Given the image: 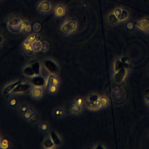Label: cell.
Segmentation results:
<instances>
[{
  "label": "cell",
  "mask_w": 149,
  "mask_h": 149,
  "mask_svg": "<svg viewBox=\"0 0 149 149\" xmlns=\"http://www.w3.org/2000/svg\"><path fill=\"white\" fill-rule=\"evenodd\" d=\"M37 11L41 14L48 13L52 9L51 2L48 0H42L37 5Z\"/></svg>",
  "instance_id": "obj_4"
},
{
  "label": "cell",
  "mask_w": 149,
  "mask_h": 149,
  "mask_svg": "<svg viewBox=\"0 0 149 149\" xmlns=\"http://www.w3.org/2000/svg\"><path fill=\"white\" fill-rule=\"evenodd\" d=\"M88 3H87V2L86 1H82L80 3V7L82 10H86L88 9Z\"/></svg>",
  "instance_id": "obj_40"
},
{
  "label": "cell",
  "mask_w": 149,
  "mask_h": 149,
  "mask_svg": "<svg viewBox=\"0 0 149 149\" xmlns=\"http://www.w3.org/2000/svg\"><path fill=\"white\" fill-rule=\"evenodd\" d=\"M0 139H1V134H0Z\"/></svg>",
  "instance_id": "obj_48"
},
{
  "label": "cell",
  "mask_w": 149,
  "mask_h": 149,
  "mask_svg": "<svg viewBox=\"0 0 149 149\" xmlns=\"http://www.w3.org/2000/svg\"><path fill=\"white\" fill-rule=\"evenodd\" d=\"M22 20L19 18L18 17H16L15 16H11L8 17L6 20V23L8 25H11V26H17L19 25Z\"/></svg>",
  "instance_id": "obj_13"
},
{
  "label": "cell",
  "mask_w": 149,
  "mask_h": 149,
  "mask_svg": "<svg viewBox=\"0 0 149 149\" xmlns=\"http://www.w3.org/2000/svg\"><path fill=\"white\" fill-rule=\"evenodd\" d=\"M31 107L27 103H22L19 108V111L23 114L24 112H26Z\"/></svg>",
  "instance_id": "obj_31"
},
{
  "label": "cell",
  "mask_w": 149,
  "mask_h": 149,
  "mask_svg": "<svg viewBox=\"0 0 149 149\" xmlns=\"http://www.w3.org/2000/svg\"><path fill=\"white\" fill-rule=\"evenodd\" d=\"M107 20L108 23L112 24H116L118 23L119 22L118 18L115 16V15L113 13H111L108 15Z\"/></svg>",
  "instance_id": "obj_22"
},
{
  "label": "cell",
  "mask_w": 149,
  "mask_h": 149,
  "mask_svg": "<svg viewBox=\"0 0 149 149\" xmlns=\"http://www.w3.org/2000/svg\"><path fill=\"white\" fill-rule=\"evenodd\" d=\"M129 16V11L126 9H122V12L121 13L118 17V19L120 21H123L125 19H126Z\"/></svg>",
  "instance_id": "obj_27"
},
{
  "label": "cell",
  "mask_w": 149,
  "mask_h": 149,
  "mask_svg": "<svg viewBox=\"0 0 149 149\" xmlns=\"http://www.w3.org/2000/svg\"><path fill=\"white\" fill-rule=\"evenodd\" d=\"M126 70L123 67L122 69L119 70L118 71L116 72L115 75H114V78L116 81H121L123 80L125 74H126Z\"/></svg>",
  "instance_id": "obj_17"
},
{
  "label": "cell",
  "mask_w": 149,
  "mask_h": 149,
  "mask_svg": "<svg viewBox=\"0 0 149 149\" xmlns=\"http://www.w3.org/2000/svg\"><path fill=\"white\" fill-rule=\"evenodd\" d=\"M125 27L129 31H132L135 28V23L132 21H127L125 23Z\"/></svg>",
  "instance_id": "obj_32"
},
{
  "label": "cell",
  "mask_w": 149,
  "mask_h": 149,
  "mask_svg": "<svg viewBox=\"0 0 149 149\" xmlns=\"http://www.w3.org/2000/svg\"><path fill=\"white\" fill-rule=\"evenodd\" d=\"M71 108H72V113L73 114H79L81 112L82 107L81 106L77 104L74 101L71 102L70 104Z\"/></svg>",
  "instance_id": "obj_20"
},
{
  "label": "cell",
  "mask_w": 149,
  "mask_h": 149,
  "mask_svg": "<svg viewBox=\"0 0 149 149\" xmlns=\"http://www.w3.org/2000/svg\"><path fill=\"white\" fill-rule=\"evenodd\" d=\"M65 114L66 115H68V114H72V108H71V106L70 104H66L63 106V107L62 108Z\"/></svg>",
  "instance_id": "obj_38"
},
{
  "label": "cell",
  "mask_w": 149,
  "mask_h": 149,
  "mask_svg": "<svg viewBox=\"0 0 149 149\" xmlns=\"http://www.w3.org/2000/svg\"><path fill=\"white\" fill-rule=\"evenodd\" d=\"M41 24L38 23H36L33 26V29L35 32H38L41 30Z\"/></svg>",
  "instance_id": "obj_41"
},
{
  "label": "cell",
  "mask_w": 149,
  "mask_h": 149,
  "mask_svg": "<svg viewBox=\"0 0 149 149\" xmlns=\"http://www.w3.org/2000/svg\"><path fill=\"white\" fill-rule=\"evenodd\" d=\"M146 102H147V105L149 106V95L147 96V97H146Z\"/></svg>",
  "instance_id": "obj_45"
},
{
  "label": "cell",
  "mask_w": 149,
  "mask_h": 149,
  "mask_svg": "<svg viewBox=\"0 0 149 149\" xmlns=\"http://www.w3.org/2000/svg\"><path fill=\"white\" fill-rule=\"evenodd\" d=\"M99 101L100 102L101 108L104 107L105 106H106L108 104V99L105 97H101L99 98Z\"/></svg>",
  "instance_id": "obj_39"
},
{
  "label": "cell",
  "mask_w": 149,
  "mask_h": 149,
  "mask_svg": "<svg viewBox=\"0 0 149 149\" xmlns=\"http://www.w3.org/2000/svg\"><path fill=\"white\" fill-rule=\"evenodd\" d=\"M87 100L88 101H93V102H95L96 101H97L98 100H99V97L97 94H90L87 98Z\"/></svg>",
  "instance_id": "obj_37"
},
{
  "label": "cell",
  "mask_w": 149,
  "mask_h": 149,
  "mask_svg": "<svg viewBox=\"0 0 149 149\" xmlns=\"http://www.w3.org/2000/svg\"><path fill=\"white\" fill-rule=\"evenodd\" d=\"M32 87L33 86L30 82L22 81L15 87L10 94H24L28 92L29 90L30 91Z\"/></svg>",
  "instance_id": "obj_3"
},
{
  "label": "cell",
  "mask_w": 149,
  "mask_h": 149,
  "mask_svg": "<svg viewBox=\"0 0 149 149\" xmlns=\"http://www.w3.org/2000/svg\"><path fill=\"white\" fill-rule=\"evenodd\" d=\"M2 139V138H1ZM1 139H0V142H1Z\"/></svg>",
  "instance_id": "obj_49"
},
{
  "label": "cell",
  "mask_w": 149,
  "mask_h": 149,
  "mask_svg": "<svg viewBox=\"0 0 149 149\" xmlns=\"http://www.w3.org/2000/svg\"><path fill=\"white\" fill-rule=\"evenodd\" d=\"M19 27L20 31L29 33L31 30V26L27 21H22L19 24Z\"/></svg>",
  "instance_id": "obj_18"
},
{
  "label": "cell",
  "mask_w": 149,
  "mask_h": 149,
  "mask_svg": "<svg viewBox=\"0 0 149 149\" xmlns=\"http://www.w3.org/2000/svg\"><path fill=\"white\" fill-rule=\"evenodd\" d=\"M35 112H34V111L33 110V109L31 108V107H30L26 112H24V113H23L22 114V115H23V117L25 119H26V120H29V118L31 117V116Z\"/></svg>",
  "instance_id": "obj_29"
},
{
  "label": "cell",
  "mask_w": 149,
  "mask_h": 149,
  "mask_svg": "<svg viewBox=\"0 0 149 149\" xmlns=\"http://www.w3.org/2000/svg\"><path fill=\"white\" fill-rule=\"evenodd\" d=\"M18 104H19V101L17 98L15 97H11L8 101V105L11 108H16V107H17Z\"/></svg>",
  "instance_id": "obj_21"
},
{
  "label": "cell",
  "mask_w": 149,
  "mask_h": 149,
  "mask_svg": "<svg viewBox=\"0 0 149 149\" xmlns=\"http://www.w3.org/2000/svg\"><path fill=\"white\" fill-rule=\"evenodd\" d=\"M121 12H122V8H116L114 11H113V13L115 15V16L118 18L121 13Z\"/></svg>",
  "instance_id": "obj_43"
},
{
  "label": "cell",
  "mask_w": 149,
  "mask_h": 149,
  "mask_svg": "<svg viewBox=\"0 0 149 149\" xmlns=\"http://www.w3.org/2000/svg\"><path fill=\"white\" fill-rule=\"evenodd\" d=\"M29 82L32 84L33 86H37V87H44L46 83V78L42 75L38 74L35 75L33 77H29Z\"/></svg>",
  "instance_id": "obj_5"
},
{
  "label": "cell",
  "mask_w": 149,
  "mask_h": 149,
  "mask_svg": "<svg viewBox=\"0 0 149 149\" xmlns=\"http://www.w3.org/2000/svg\"><path fill=\"white\" fill-rule=\"evenodd\" d=\"M49 48V44L47 41L41 42V51L42 52H46L48 51Z\"/></svg>",
  "instance_id": "obj_35"
},
{
  "label": "cell",
  "mask_w": 149,
  "mask_h": 149,
  "mask_svg": "<svg viewBox=\"0 0 149 149\" xmlns=\"http://www.w3.org/2000/svg\"><path fill=\"white\" fill-rule=\"evenodd\" d=\"M38 130L41 133H47L49 130V125L47 122H42L38 126Z\"/></svg>",
  "instance_id": "obj_23"
},
{
  "label": "cell",
  "mask_w": 149,
  "mask_h": 149,
  "mask_svg": "<svg viewBox=\"0 0 149 149\" xmlns=\"http://www.w3.org/2000/svg\"><path fill=\"white\" fill-rule=\"evenodd\" d=\"M3 42V37L0 35V46L2 44Z\"/></svg>",
  "instance_id": "obj_44"
},
{
  "label": "cell",
  "mask_w": 149,
  "mask_h": 149,
  "mask_svg": "<svg viewBox=\"0 0 149 149\" xmlns=\"http://www.w3.org/2000/svg\"><path fill=\"white\" fill-rule=\"evenodd\" d=\"M60 84V80L59 77L53 73H49L46 79V83L45 87L47 90L51 86H59Z\"/></svg>",
  "instance_id": "obj_6"
},
{
  "label": "cell",
  "mask_w": 149,
  "mask_h": 149,
  "mask_svg": "<svg viewBox=\"0 0 149 149\" xmlns=\"http://www.w3.org/2000/svg\"><path fill=\"white\" fill-rule=\"evenodd\" d=\"M3 1V0H0V3H1V2H2Z\"/></svg>",
  "instance_id": "obj_47"
},
{
  "label": "cell",
  "mask_w": 149,
  "mask_h": 149,
  "mask_svg": "<svg viewBox=\"0 0 149 149\" xmlns=\"http://www.w3.org/2000/svg\"><path fill=\"white\" fill-rule=\"evenodd\" d=\"M31 45L32 48H33V51H34V52H39L40 51H41V42H40V41L35 40L31 44Z\"/></svg>",
  "instance_id": "obj_24"
},
{
  "label": "cell",
  "mask_w": 149,
  "mask_h": 149,
  "mask_svg": "<svg viewBox=\"0 0 149 149\" xmlns=\"http://www.w3.org/2000/svg\"><path fill=\"white\" fill-rule=\"evenodd\" d=\"M37 35L36 34H31L27 37V38L24 41V43L26 44H31L33 41L36 40Z\"/></svg>",
  "instance_id": "obj_30"
},
{
  "label": "cell",
  "mask_w": 149,
  "mask_h": 149,
  "mask_svg": "<svg viewBox=\"0 0 149 149\" xmlns=\"http://www.w3.org/2000/svg\"><path fill=\"white\" fill-rule=\"evenodd\" d=\"M123 67V64L121 60L118 59L115 62V66H114V69H115V72L118 71L120 69H122Z\"/></svg>",
  "instance_id": "obj_34"
},
{
  "label": "cell",
  "mask_w": 149,
  "mask_h": 149,
  "mask_svg": "<svg viewBox=\"0 0 149 149\" xmlns=\"http://www.w3.org/2000/svg\"><path fill=\"white\" fill-rule=\"evenodd\" d=\"M52 115L54 118H57V119H62L63 118L65 115H66L63 108H55L52 110Z\"/></svg>",
  "instance_id": "obj_14"
},
{
  "label": "cell",
  "mask_w": 149,
  "mask_h": 149,
  "mask_svg": "<svg viewBox=\"0 0 149 149\" xmlns=\"http://www.w3.org/2000/svg\"><path fill=\"white\" fill-rule=\"evenodd\" d=\"M40 118L39 115L38 113H37L36 112H34L31 116V117L29 118V119L28 120L32 123H37L40 121Z\"/></svg>",
  "instance_id": "obj_28"
},
{
  "label": "cell",
  "mask_w": 149,
  "mask_h": 149,
  "mask_svg": "<svg viewBox=\"0 0 149 149\" xmlns=\"http://www.w3.org/2000/svg\"><path fill=\"white\" fill-rule=\"evenodd\" d=\"M22 47L23 52L25 56H26L27 58H30L32 56V55L34 53V51L32 48L31 44H26L23 42Z\"/></svg>",
  "instance_id": "obj_10"
},
{
  "label": "cell",
  "mask_w": 149,
  "mask_h": 149,
  "mask_svg": "<svg viewBox=\"0 0 149 149\" xmlns=\"http://www.w3.org/2000/svg\"><path fill=\"white\" fill-rule=\"evenodd\" d=\"M136 24L140 29H141L144 31H149V19H144L141 20L140 21L138 22Z\"/></svg>",
  "instance_id": "obj_11"
},
{
  "label": "cell",
  "mask_w": 149,
  "mask_h": 149,
  "mask_svg": "<svg viewBox=\"0 0 149 149\" xmlns=\"http://www.w3.org/2000/svg\"><path fill=\"white\" fill-rule=\"evenodd\" d=\"M49 137L54 143L55 146H59L62 143V140L59 136V135L54 130H52L50 132Z\"/></svg>",
  "instance_id": "obj_12"
},
{
  "label": "cell",
  "mask_w": 149,
  "mask_h": 149,
  "mask_svg": "<svg viewBox=\"0 0 149 149\" xmlns=\"http://www.w3.org/2000/svg\"><path fill=\"white\" fill-rule=\"evenodd\" d=\"M58 88H59V86H51L47 90L50 94H55V93H56L58 92Z\"/></svg>",
  "instance_id": "obj_36"
},
{
  "label": "cell",
  "mask_w": 149,
  "mask_h": 149,
  "mask_svg": "<svg viewBox=\"0 0 149 149\" xmlns=\"http://www.w3.org/2000/svg\"><path fill=\"white\" fill-rule=\"evenodd\" d=\"M84 104L86 106L87 108H88V109H91V110H97L98 109V108H97L96 104H95V102H93V101H88L87 100L84 101Z\"/></svg>",
  "instance_id": "obj_25"
},
{
  "label": "cell",
  "mask_w": 149,
  "mask_h": 149,
  "mask_svg": "<svg viewBox=\"0 0 149 149\" xmlns=\"http://www.w3.org/2000/svg\"><path fill=\"white\" fill-rule=\"evenodd\" d=\"M42 145V148L45 149H52L54 148L55 146L54 143L53 142V141L52 140L49 136L46 137L44 140Z\"/></svg>",
  "instance_id": "obj_16"
},
{
  "label": "cell",
  "mask_w": 149,
  "mask_h": 149,
  "mask_svg": "<svg viewBox=\"0 0 149 149\" xmlns=\"http://www.w3.org/2000/svg\"><path fill=\"white\" fill-rule=\"evenodd\" d=\"M54 13L58 18L64 17L66 14V6L62 3L56 4L54 8Z\"/></svg>",
  "instance_id": "obj_8"
},
{
  "label": "cell",
  "mask_w": 149,
  "mask_h": 149,
  "mask_svg": "<svg viewBox=\"0 0 149 149\" xmlns=\"http://www.w3.org/2000/svg\"><path fill=\"white\" fill-rule=\"evenodd\" d=\"M23 73L27 77H33L34 76H35V73L34 72L33 69L31 68V67L30 66V65H27L26 66H25L23 69Z\"/></svg>",
  "instance_id": "obj_19"
},
{
  "label": "cell",
  "mask_w": 149,
  "mask_h": 149,
  "mask_svg": "<svg viewBox=\"0 0 149 149\" xmlns=\"http://www.w3.org/2000/svg\"><path fill=\"white\" fill-rule=\"evenodd\" d=\"M30 94L34 99L40 100L42 97L43 94L42 87L33 86L30 90Z\"/></svg>",
  "instance_id": "obj_9"
},
{
  "label": "cell",
  "mask_w": 149,
  "mask_h": 149,
  "mask_svg": "<svg viewBox=\"0 0 149 149\" xmlns=\"http://www.w3.org/2000/svg\"><path fill=\"white\" fill-rule=\"evenodd\" d=\"M30 66L33 69L36 75L41 74V65L37 60H34L30 63Z\"/></svg>",
  "instance_id": "obj_15"
},
{
  "label": "cell",
  "mask_w": 149,
  "mask_h": 149,
  "mask_svg": "<svg viewBox=\"0 0 149 149\" xmlns=\"http://www.w3.org/2000/svg\"><path fill=\"white\" fill-rule=\"evenodd\" d=\"M74 102H75L77 104H78L79 105L81 106V107H82V105H83V104L84 103V101L83 98L82 97H80L76 98V99L75 100Z\"/></svg>",
  "instance_id": "obj_42"
},
{
  "label": "cell",
  "mask_w": 149,
  "mask_h": 149,
  "mask_svg": "<svg viewBox=\"0 0 149 149\" xmlns=\"http://www.w3.org/2000/svg\"><path fill=\"white\" fill-rule=\"evenodd\" d=\"M22 82V80H17L8 83L2 89V94L3 95H8L9 94H10V93L15 88V87Z\"/></svg>",
  "instance_id": "obj_7"
},
{
  "label": "cell",
  "mask_w": 149,
  "mask_h": 149,
  "mask_svg": "<svg viewBox=\"0 0 149 149\" xmlns=\"http://www.w3.org/2000/svg\"><path fill=\"white\" fill-rule=\"evenodd\" d=\"M10 146V141L5 139H1L0 142V149H6Z\"/></svg>",
  "instance_id": "obj_26"
},
{
  "label": "cell",
  "mask_w": 149,
  "mask_h": 149,
  "mask_svg": "<svg viewBox=\"0 0 149 149\" xmlns=\"http://www.w3.org/2000/svg\"><path fill=\"white\" fill-rule=\"evenodd\" d=\"M49 73L56 74L59 70V65L52 59H46L43 61L42 65Z\"/></svg>",
  "instance_id": "obj_2"
},
{
  "label": "cell",
  "mask_w": 149,
  "mask_h": 149,
  "mask_svg": "<svg viewBox=\"0 0 149 149\" xmlns=\"http://www.w3.org/2000/svg\"><path fill=\"white\" fill-rule=\"evenodd\" d=\"M77 29V22L74 19H68L60 26L59 31L63 36H69L74 33Z\"/></svg>",
  "instance_id": "obj_1"
},
{
  "label": "cell",
  "mask_w": 149,
  "mask_h": 149,
  "mask_svg": "<svg viewBox=\"0 0 149 149\" xmlns=\"http://www.w3.org/2000/svg\"><path fill=\"white\" fill-rule=\"evenodd\" d=\"M85 148H94V147H93V146H86L85 147Z\"/></svg>",
  "instance_id": "obj_46"
},
{
  "label": "cell",
  "mask_w": 149,
  "mask_h": 149,
  "mask_svg": "<svg viewBox=\"0 0 149 149\" xmlns=\"http://www.w3.org/2000/svg\"><path fill=\"white\" fill-rule=\"evenodd\" d=\"M7 27L8 29L9 30V31L12 33H18L19 31H20L19 25L17 26H11V25H8L7 24Z\"/></svg>",
  "instance_id": "obj_33"
}]
</instances>
